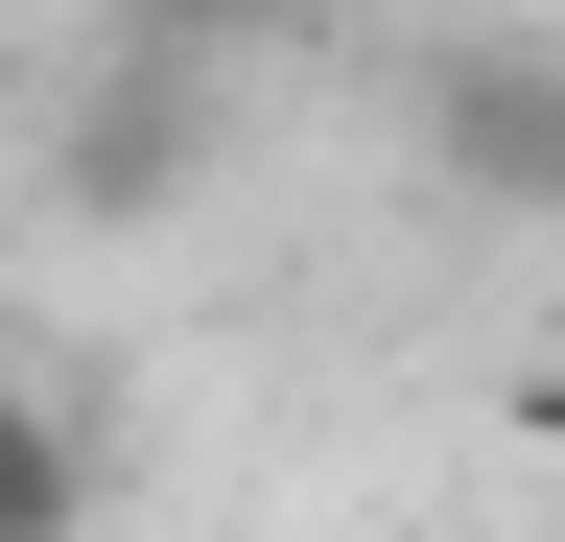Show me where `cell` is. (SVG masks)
Masks as SVG:
<instances>
[{
    "instance_id": "obj_1",
    "label": "cell",
    "mask_w": 565,
    "mask_h": 542,
    "mask_svg": "<svg viewBox=\"0 0 565 542\" xmlns=\"http://www.w3.org/2000/svg\"><path fill=\"white\" fill-rule=\"evenodd\" d=\"M424 166L494 189V213H565V24H471L424 72Z\"/></svg>"
},
{
    "instance_id": "obj_2",
    "label": "cell",
    "mask_w": 565,
    "mask_h": 542,
    "mask_svg": "<svg viewBox=\"0 0 565 542\" xmlns=\"http://www.w3.org/2000/svg\"><path fill=\"white\" fill-rule=\"evenodd\" d=\"M47 166H71V213H166V189L212 166V72H189V47H118V72L71 95Z\"/></svg>"
},
{
    "instance_id": "obj_3",
    "label": "cell",
    "mask_w": 565,
    "mask_h": 542,
    "mask_svg": "<svg viewBox=\"0 0 565 542\" xmlns=\"http://www.w3.org/2000/svg\"><path fill=\"white\" fill-rule=\"evenodd\" d=\"M0 542H95V448L47 378H0Z\"/></svg>"
},
{
    "instance_id": "obj_4",
    "label": "cell",
    "mask_w": 565,
    "mask_h": 542,
    "mask_svg": "<svg viewBox=\"0 0 565 542\" xmlns=\"http://www.w3.org/2000/svg\"><path fill=\"white\" fill-rule=\"evenodd\" d=\"M118 47H189V72H236V47H307V0H118Z\"/></svg>"
}]
</instances>
